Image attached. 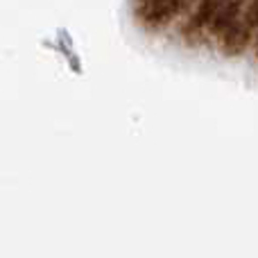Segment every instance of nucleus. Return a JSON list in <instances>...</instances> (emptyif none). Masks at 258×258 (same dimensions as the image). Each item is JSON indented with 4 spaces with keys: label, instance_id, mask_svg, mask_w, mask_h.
<instances>
[{
    "label": "nucleus",
    "instance_id": "nucleus-1",
    "mask_svg": "<svg viewBox=\"0 0 258 258\" xmlns=\"http://www.w3.org/2000/svg\"><path fill=\"white\" fill-rule=\"evenodd\" d=\"M240 12V3H227V5H218L213 14V30L215 32H227L229 27L236 23V16Z\"/></svg>",
    "mask_w": 258,
    "mask_h": 258
},
{
    "label": "nucleus",
    "instance_id": "nucleus-2",
    "mask_svg": "<svg viewBox=\"0 0 258 258\" xmlns=\"http://www.w3.org/2000/svg\"><path fill=\"white\" fill-rule=\"evenodd\" d=\"M227 39H224V45H227V50L231 54H236V52H240L242 48L247 45V41H249V27L247 25H238V23H233L231 27H229L227 32Z\"/></svg>",
    "mask_w": 258,
    "mask_h": 258
},
{
    "label": "nucleus",
    "instance_id": "nucleus-3",
    "mask_svg": "<svg viewBox=\"0 0 258 258\" xmlns=\"http://www.w3.org/2000/svg\"><path fill=\"white\" fill-rule=\"evenodd\" d=\"M179 9L177 3H147L143 5V12H145V18L152 23H163L172 16Z\"/></svg>",
    "mask_w": 258,
    "mask_h": 258
},
{
    "label": "nucleus",
    "instance_id": "nucleus-4",
    "mask_svg": "<svg viewBox=\"0 0 258 258\" xmlns=\"http://www.w3.org/2000/svg\"><path fill=\"white\" fill-rule=\"evenodd\" d=\"M218 9V3H202L200 5V12H197V23H211L213 21V14Z\"/></svg>",
    "mask_w": 258,
    "mask_h": 258
},
{
    "label": "nucleus",
    "instance_id": "nucleus-5",
    "mask_svg": "<svg viewBox=\"0 0 258 258\" xmlns=\"http://www.w3.org/2000/svg\"><path fill=\"white\" fill-rule=\"evenodd\" d=\"M247 27H254L258 25V3H249V7H247Z\"/></svg>",
    "mask_w": 258,
    "mask_h": 258
},
{
    "label": "nucleus",
    "instance_id": "nucleus-6",
    "mask_svg": "<svg viewBox=\"0 0 258 258\" xmlns=\"http://www.w3.org/2000/svg\"><path fill=\"white\" fill-rule=\"evenodd\" d=\"M256 54H258V39H256Z\"/></svg>",
    "mask_w": 258,
    "mask_h": 258
}]
</instances>
